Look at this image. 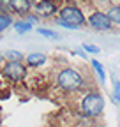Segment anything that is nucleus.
<instances>
[{
  "label": "nucleus",
  "instance_id": "1",
  "mask_svg": "<svg viewBox=\"0 0 120 127\" xmlns=\"http://www.w3.org/2000/svg\"><path fill=\"white\" fill-rule=\"evenodd\" d=\"M83 83H85L83 76L76 69L67 67V69H62L57 74V85L65 92H76L83 87Z\"/></svg>",
  "mask_w": 120,
  "mask_h": 127
},
{
  "label": "nucleus",
  "instance_id": "2",
  "mask_svg": "<svg viewBox=\"0 0 120 127\" xmlns=\"http://www.w3.org/2000/svg\"><path fill=\"white\" fill-rule=\"evenodd\" d=\"M80 109L85 117H97L104 109V97L99 92H90L81 99Z\"/></svg>",
  "mask_w": 120,
  "mask_h": 127
},
{
  "label": "nucleus",
  "instance_id": "3",
  "mask_svg": "<svg viewBox=\"0 0 120 127\" xmlns=\"http://www.w3.org/2000/svg\"><path fill=\"white\" fill-rule=\"evenodd\" d=\"M60 20L62 21H67L74 27H83L85 25V16L81 12L80 7H74V5H65L60 9Z\"/></svg>",
  "mask_w": 120,
  "mask_h": 127
},
{
  "label": "nucleus",
  "instance_id": "4",
  "mask_svg": "<svg viewBox=\"0 0 120 127\" xmlns=\"http://www.w3.org/2000/svg\"><path fill=\"white\" fill-rule=\"evenodd\" d=\"M2 74L11 81H21L27 78V67L21 62H7L2 69Z\"/></svg>",
  "mask_w": 120,
  "mask_h": 127
},
{
  "label": "nucleus",
  "instance_id": "5",
  "mask_svg": "<svg viewBox=\"0 0 120 127\" xmlns=\"http://www.w3.org/2000/svg\"><path fill=\"white\" fill-rule=\"evenodd\" d=\"M88 25L95 28V30H110L113 27L111 20L108 18V14H104V12H94V14H90V18H88Z\"/></svg>",
  "mask_w": 120,
  "mask_h": 127
},
{
  "label": "nucleus",
  "instance_id": "6",
  "mask_svg": "<svg viewBox=\"0 0 120 127\" xmlns=\"http://www.w3.org/2000/svg\"><path fill=\"white\" fill-rule=\"evenodd\" d=\"M7 5H9V9H11L14 14H20V16L28 14L30 9H32V4H30V0H9Z\"/></svg>",
  "mask_w": 120,
  "mask_h": 127
},
{
  "label": "nucleus",
  "instance_id": "7",
  "mask_svg": "<svg viewBox=\"0 0 120 127\" xmlns=\"http://www.w3.org/2000/svg\"><path fill=\"white\" fill-rule=\"evenodd\" d=\"M57 4L53 0H41V2L35 4V12L41 16H53L57 12Z\"/></svg>",
  "mask_w": 120,
  "mask_h": 127
},
{
  "label": "nucleus",
  "instance_id": "8",
  "mask_svg": "<svg viewBox=\"0 0 120 127\" xmlns=\"http://www.w3.org/2000/svg\"><path fill=\"white\" fill-rule=\"evenodd\" d=\"M27 64L30 67H41V65H44L46 64V55L44 53H39V51H34V53H30V55H27Z\"/></svg>",
  "mask_w": 120,
  "mask_h": 127
},
{
  "label": "nucleus",
  "instance_id": "9",
  "mask_svg": "<svg viewBox=\"0 0 120 127\" xmlns=\"http://www.w3.org/2000/svg\"><path fill=\"white\" fill-rule=\"evenodd\" d=\"M12 25H14V28H16V32L20 35H23V34H27V32H30L34 28V25L30 23V21H27V20H21V21H12Z\"/></svg>",
  "mask_w": 120,
  "mask_h": 127
},
{
  "label": "nucleus",
  "instance_id": "10",
  "mask_svg": "<svg viewBox=\"0 0 120 127\" xmlns=\"http://www.w3.org/2000/svg\"><path fill=\"white\" fill-rule=\"evenodd\" d=\"M90 64H92V67H94L95 74L99 76V79H101V83H104V81H106V71H104V67H102V64H101L99 60H92Z\"/></svg>",
  "mask_w": 120,
  "mask_h": 127
},
{
  "label": "nucleus",
  "instance_id": "11",
  "mask_svg": "<svg viewBox=\"0 0 120 127\" xmlns=\"http://www.w3.org/2000/svg\"><path fill=\"white\" fill-rule=\"evenodd\" d=\"M12 25V18L9 14H4V12H0V32H4L5 28H9Z\"/></svg>",
  "mask_w": 120,
  "mask_h": 127
},
{
  "label": "nucleus",
  "instance_id": "12",
  "mask_svg": "<svg viewBox=\"0 0 120 127\" xmlns=\"http://www.w3.org/2000/svg\"><path fill=\"white\" fill-rule=\"evenodd\" d=\"M108 18L111 20V23H118L120 25V7H110Z\"/></svg>",
  "mask_w": 120,
  "mask_h": 127
},
{
  "label": "nucleus",
  "instance_id": "13",
  "mask_svg": "<svg viewBox=\"0 0 120 127\" xmlns=\"http://www.w3.org/2000/svg\"><path fill=\"white\" fill-rule=\"evenodd\" d=\"M37 32L42 35V37H48V39H58V34L50 28H37Z\"/></svg>",
  "mask_w": 120,
  "mask_h": 127
},
{
  "label": "nucleus",
  "instance_id": "14",
  "mask_svg": "<svg viewBox=\"0 0 120 127\" xmlns=\"http://www.w3.org/2000/svg\"><path fill=\"white\" fill-rule=\"evenodd\" d=\"M5 57L9 58V62H21V58H23V55L20 51H7Z\"/></svg>",
  "mask_w": 120,
  "mask_h": 127
},
{
  "label": "nucleus",
  "instance_id": "15",
  "mask_svg": "<svg viewBox=\"0 0 120 127\" xmlns=\"http://www.w3.org/2000/svg\"><path fill=\"white\" fill-rule=\"evenodd\" d=\"M113 101L120 104V81H113Z\"/></svg>",
  "mask_w": 120,
  "mask_h": 127
},
{
  "label": "nucleus",
  "instance_id": "16",
  "mask_svg": "<svg viewBox=\"0 0 120 127\" xmlns=\"http://www.w3.org/2000/svg\"><path fill=\"white\" fill-rule=\"evenodd\" d=\"M83 50L88 51V53H99V51H101L95 44H83Z\"/></svg>",
  "mask_w": 120,
  "mask_h": 127
},
{
  "label": "nucleus",
  "instance_id": "17",
  "mask_svg": "<svg viewBox=\"0 0 120 127\" xmlns=\"http://www.w3.org/2000/svg\"><path fill=\"white\" fill-rule=\"evenodd\" d=\"M57 23H58L60 27H64V28H69V30H76V28H78V27H74V25H71V23H67V21H62V20H58Z\"/></svg>",
  "mask_w": 120,
  "mask_h": 127
}]
</instances>
